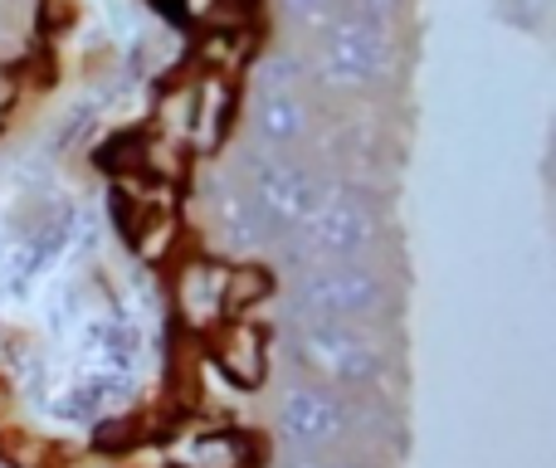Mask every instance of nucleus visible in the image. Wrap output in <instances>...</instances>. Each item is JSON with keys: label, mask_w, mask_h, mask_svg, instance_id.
<instances>
[{"label": "nucleus", "mask_w": 556, "mask_h": 468, "mask_svg": "<svg viewBox=\"0 0 556 468\" xmlns=\"http://www.w3.org/2000/svg\"><path fill=\"white\" fill-rule=\"evenodd\" d=\"M235 127V88L225 74H205L201 84H195V103H191V132H186V142L195 147V152H220L225 137H230Z\"/></svg>", "instance_id": "nucleus-10"}, {"label": "nucleus", "mask_w": 556, "mask_h": 468, "mask_svg": "<svg viewBox=\"0 0 556 468\" xmlns=\"http://www.w3.org/2000/svg\"><path fill=\"white\" fill-rule=\"evenodd\" d=\"M225 278H230V264H215V258H191L176 274V313L191 327H211L225 317Z\"/></svg>", "instance_id": "nucleus-9"}, {"label": "nucleus", "mask_w": 556, "mask_h": 468, "mask_svg": "<svg viewBox=\"0 0 556 468\" xmlns=\"http://www.w3.org/2000/svg\"><path fill=\"white\" fill-rule=\"evenodd\" d=\"M278 5H283V15H293L298 25L313 29V35H317V29H323L327 20H332L337 10H342V0H278Z\"/></svg>", "instance_id": "nucleus-15"}, {"label": "nucleus", "mask_w": 556, "mask_h": 468, "mask_svg": "<svg viewBox=\"0 0 556 468\" xmlns=\"http://www.w3.org/2000/svg\"><path fill=\"white\" fill-rule=\"evenodd\" d=\"M283 468H356V464H332V459H323V454H298V459Z\"/></svg>", "instance_id": "nucleus-17"}, {"label": "nucleus", "mask_w": 556, "mask_h": 468, "mask_svg": "<svg viewBox=\"0 0 556 468\" xmlns=\"http://www.w3.org/2000/svg\"><path fill=\"white\" fill-rule=\"evenodd\" d=\"M250 459H254L250 440L220 430V434H201V440L191 444V454H186V468H250Z\"/></svg>", "instance_id": "nucleus-12"}, {"label": "nucleus", "mask_w": 556, "mask_h": 468, "mask_svg": "<svg viewBox=\"0 0 556 468\" xmlns=\"http://www.w3.org/2000/svg\"><path fill=\"white\" fill-rule=\"evenodd\" d=\"M132 239H137V254L142 258H162L166 249H172V239H176V220L166 211H156L152 220H142V225H132Z\"/></svg>", "instance_id": "nucleus-14"}, {"label": "nucleus", "mask_w": 556, "mask_h": 468, "mask_svg": "<svg viewBox=\"0 0 556 468\" xmlns=\"http://www.w3.org/2000/svg\"><path fill=\"white\" fill-rule=\"evenodd\" d=\"M0 468H5V464H0Z\"/></svg>", "instance_id": "nucleus-18"}, {"label": "nucleus", "mask_w": 556, "mask_h": 468, "mask_svg": "<svg viewBox=\"0 0 556 468\" xmlns=\"http://www.w3.org/2000/svg\"><path fill=\"white\" fill-rule=\"evenodd\" d=\"M405 5H410V0H342V10L376 20V25H391V29H395V20L405 15Z\"/></svg>", "instance_id": "nucleus-16"}, {"label": "nucleus", "mask_w": 556, "mask_h": 468, "mask_svg": "<svg viewBox=\"0 0 556 468\" xmlns=\"http://www.w3.org/2000/svg\"><path fill=\"white\" fill-rule=\"evenodd\" d=\"M240 186L250 191L254 211L264 215L274 239L303 230V220L313 215L317 195H323V181L298 156H278V152H254L240 166Z\"/></svg>", "instance_id": "nucleus-5"}, {"label": "nucleus", "mask_w": 556, "mask_h": 468, "mask_svg": "<svg viewBox=\"0 0 556 468\" xmlns=\"http://www.w3.org/2000/svg\"><path fill=\"white\" fill-rule=\"evenodd\" d=\"M215 362L235 385H260L269 371V352H264V332L250 322H235L230 332L215 342Z\"/></svg>", "instance_id": "nucleus-11"}, {"label": "nucleus", "mask_w": 556, "mask_h": 468, "mask_svg": "<svg viewBox=\"0 0 556 468\" xmlns=\"http://www.w3.org/2000/svg\"><path fill=\"white\" fill-rule=\"evenodd\" d=\"M250 132L260 142V152H278V156H293L313 137V103L303 98V88H298L293 68L283 59H269L254 74Z\"/></svg>", "instance_id": "nucleus-6"}, {"label": "nucleus", "mask_w": 556, "mask_h": 468, "mask_svg": "<svg viewBox=\"0 0 556 468\" xmlns=\"http://www.w3.org/2000/svg\"><path fill=\"white\" fill-rule=\"evenodd\" d=\"M211 230L220 235V244L230 254H264L274 244V230L264 225V215L254 211L250 191L240 181H225L220 191L211 195Z\"/></svg>", "instance_id": "nucleus-8"}, {"label": "nucleus", "mask_w": 556, "mask_h": 468, "mask_svg": "<svg viewBox=\"0 0 556 468\" xmlns=\"http://www.w3.org/2000/svg\"><path fill=\"white\" fill-rule=\"evenodd\" d=\"M274 293V274L260 264H240L225 278V313H250Z\"/></svg>", "instance_id": "nucleus-13"}, {"label": "nucleus", "mask_w": 556, "mask_h": 468, "mask_svg": "<svg viewBox=\"0 0 556 468\" xmlns=\"http://www.w3.org/2000/svg\"><path fill=\"white\" fill-rule=\"evenodd\" d=\"M293 356L317 385L371 391L386 371V346L366 322H298Z\"/></svg>", "instance_id": "nucleus-4"}, {"label": "nucleus", "mask_w": 556, "mask_h": 468, "mask_svg": "<svg viewBox=\"0 0 556 468\" xmlns=\"http://www.w3.org/2000/svg\"><path fill=\"white\" fill-rule=\"evenodd\" d=\"M313 74L337 93H362V88H381L395 74V29L376 25L366 15L337 10L323 29H317L313 49Z\"/></svg>", "instance_id": "nucleus-2"}, {"label": "nucleus", "mask_w": 556, "mask_h": 468, "mask_svg": "<svg viewBox=\"0 0 556 468\" xmlns=\"http://www.w3.org/2000/svg\"><path fill=\"white\" fill-rule=\"evenodd\" d=\"M293 239V264H342V258H366L371 244L381 239V201L356 181L323 186L313 215L303 220V230L283 235Z\"/></svg>", "instance_id": "nucleus-1"}, {"label": "nucleus", "mask_w": 556, "mask_h": 468, "mask_svg": "<svg viewBox=\"0 0 556 468\" xmlns=\"http://www.w3.org/2000/svg\"><path fill=\"white\" fill-rule=\"evenodd\" d=\"M293 322H371L391 303V283L366 258L298 268V283L288 293Z\"/></svg>", "instance_id": "nucleus-3"}, {"label": "nucleus", "mask_w": 556, "mask_h": 468, "mask_svg": "<svg viewBox=\"0 0 556 468\" xmlns=\"http://www.w3.org/2000/svg\"><path fill=\"white\" fill-rule=\"evenodd\" d=\"M274 430L293 454H327L332 444H342L352 434V410H346V401L332 385L303 381L278 401Z\"/></svg>", "instance_id": "nucleus-7"}]
</instances>
